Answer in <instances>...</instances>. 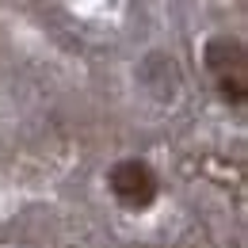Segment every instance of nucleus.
<instances>
[{
	"label": "nucleus",
	"mask_w": 248,
	"mask_h": 248,
	"mask_svg": "<svg viewBox=\"0 0 248 248\" xmlns=\"http://www.w3.org/2000/svg\"><path fill=\"white\" fill-rule=\"evenodd\" d=\"M206 69L214 77L217 95L229 103V107H245L248 99V50L241 38H229V34H217L206 42Z\"/></svg>",
	"instance_id": "obj_1"
},
{
	"label": "nucleus",
	"mask_w": 248,
	"mask_h": 248,
	"mask_svg": "<svg viewBox=\"0 0 248 248\" xmlns=\"http://www.w3.org/2000/svg\"><path fill=\"white\" fill-rule=\"evenodd\" d=\"M107 187H111L115 202H123L126 210H145V206H153L156 191H160L156 172L145 164V160H138V156H126L119 164H111Z\"/></svg>",
	"instance_id": "obj_2"
}]
</instances>
